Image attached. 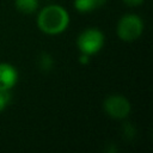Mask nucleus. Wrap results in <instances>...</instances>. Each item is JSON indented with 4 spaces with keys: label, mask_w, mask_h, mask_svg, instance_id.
I'll return each mask as SVG.
<instances>
[{
    "label": "nucleus",
    "mask_w": 153,
    "mask_h": 153,
    "mask_svg": "<svg viewBox=\"0 0 153 153\" xmlns=\"http://www.w3.org/2000/svg\"><path fill=\"white\" fill-rule=\"evenodd\" d=\"M68 25L69 13L61 5L51 4L44 6L37 14V26L45 35H60L67 30Z\"/></svg>",
    "instance_id": "obj_1"
},
{
    "label": "nucleus",
    "mask_w": 153,
    "mask_h": 153,
    "mask_svg": "<svg viewBox=\"0 0 153 153\" xmlns=\"http://www.w3.org/2000/svg\"><path fill=\"white\" fill-rule=\"evenodd\" d=\"M116 32L121 41L134 42L143 32V22L140 16L135 13H127L120 18Z\"/></svg>",
    "instance_id": "obj_2"
},
{
    "label": "nucleus",
    "mask_w": 153,
    "mask_h": 153,
    "mask_svg": "<svg viewBox=\"0 0 153 153\" xmlns=\"http://www.w3.org/2000/svg\"><path fill=\"white\" fill-rule=\"evenodd\" d=\"M105 43L104 33L97 27H88L81 31L76 38V47L81 54L92 56L102 50Z\"/></svg>",
    "instance_id": "obj_3"
},
{
    "label": "nucleus",
    "mask_w": 153,
    "mask_h": 153,
    "mask_svg": "<svg viewBox=\"0 0 153 153\" xmlns=\"http://www.w3.org/2000/svg\"><path fill=\"white\" fill-rule=\"evenodd\" d=\"M104 110L114 120H124L131 111L130 102L122 94H111L104 100Z\"/></svg>",
    "instance_id": "obj_4"
},
{
    "label": "nucleus",
    "mask_w": 153,
    "mask_h": 153,
    "mask_svg": "<svg viewBox=\"0 0 153 153\" xmlns=\"http://www.w3.org/2000/svg\"><path fill=\"white\" fill-rule=\"evenodd\" d=\"M18 71L7 62L0 63V90L11 91L18 82Z\"/></svg>",
    "instance_id": "obj_5"
},
{
    "label": "nucleus",
    "mask_w": 153,
    "mask_h": 153,
    "mask_svg": "<svg viewBox=\"0 0 153 153\" xmlns=\"http://www.w3.org/2000/svg\"><path fill=\"white\" fill-rule=\"evenodd\" d=\"M106 0H74L73 6L80 13L93 12L105 5Z\"/></svg>",
    "instance_id": "obj_6"
},
{
    "label": "nucleus",
    "mask_w": 153,
    "mask_h": 153,
    "mask_svg": "<svg viewBox=\"0 0 153 153\" xmlns=\"http://www.w3.org/2000/svg\"><path fill=\"white\" fill-rule=\"evenodd\" d=\"M16 8L24 14H31L35 13L39 6L38 0H14Z\"/></svg>",
    "instance_id": "obj_7"
},
{
    "label": "nucleus",
    "mask_w": 153,
    "mask_h": 153,
    "mask_svg": "<svg viewBox=\"0 0 153 153\" xmlns=\"http://www.w3.org/2000/svg\"><path fill=\"white\" fill-rule=\"evenodd\" d=\"M54 66V59L51 57L50 54L48 53H42L38 57V67L39 69L44 71V72H48L53 68Z\"/></svg>",
    "instance_id": "obj_8"
},
{
    "label": "nucleus",
    "mask_w": 153,
    "mask_h": 153,
    "mask_svg": "<svg viewBox=\"0 0 153 153\" xmlns=\"http://www.w3.org/2000/svg\"><path fill=\"white\" fill-rule=\"evenodd\" d=\"M11 102V93L10 91L0 90V112L4 111Z\"/></svg>",
    "instance_id": "obj_9"
},
{
    "label": "nucleus",
    "mask_w": 153,
    "mask_h": 153,
    "mask_svg": "<svg viewBox=\"0 0 153 153\" xmlns=\"http://www.w3.org/2000/svg\"><path fill=\"white\" fill-rule=\"evenodd\" d=\"M126 5H128V6H139V5H141L145 0H122Z\"/></svg>",
    "instance_id": "obj_10"
},
{
    "label": "nucleus",
    "mask_w": 153,
    "mask_h": 153,
    "mask_svg": "<svg viewBox=\"0 0 153 153\" xmlns=\"http://www.w3.org/2000/svg\"><path fill=\"white\" fill-rule=\"evenodd\" d=\"M88 61H90V56H88V55H85V54H81V53H80L79 62H80V63H82V65H86V63H88Z\"/></svg>",
    "instance_id": "obj_11"
}]
</instances>
